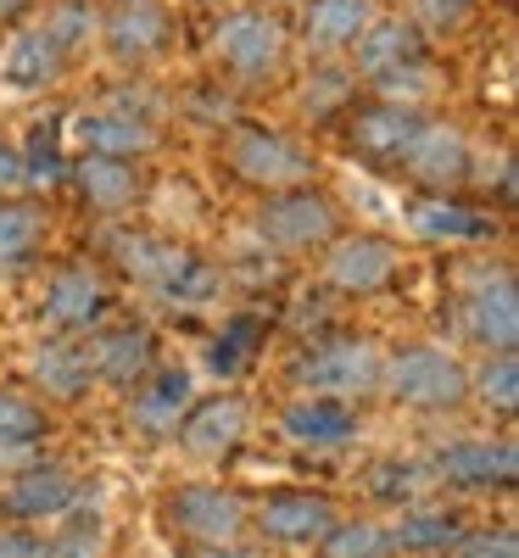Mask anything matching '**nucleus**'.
<instances>
[{"label":"nucleus","instance_id":"f257e3e1","mask_svg":"<svg viewBox=\"0 0 519 558\" xmlns=\"http://www.w3.org/2000/svg\"><path fill=\"white\" fill-rule=\"evenodd\" d=\"M358 73L381 89L386 101H419L431 89V51H424V34L413 23H369L358 39Z\"/></svg>","mask_w":519,"mask_h":558},{"label":"nucleus","instance_id":"e433bc0d","mask_svg":"<svg viewBox=\"0 0 519 558\" xmlns=\"http://www.w3.org/2000/svg\"><path fill=\"white\" fill-rule=\"evenodd\" d=\"M347 96H352V78L329 68V73H318V84L307 89V112H313V118H324V112L347 107Z\"/></svg>","mask_w":519,"mask_h":558},{"label":"nucleus","instance_id":"aec40b11","mask_svg":"<svg viewBox=\"0 0 519 558\" xmlns=\"http://www.w3.org/2000/svg\"><path fill=\"white\" fill-rule=\"evenodd\" d=\"M73 184H79V196L96 213H107V218H118V213H129L140 202V168L129 157L84 151V162L73 168Z\"/></svg>","mask_w":519,"mask_h":558},{"label":"nucleus","instance_id":"ea45409f","mask_svg":"<svg viewBox=\"0 0 519 558\" xmlns=\"http://www.w3.org/2000/svg\"><path fill=\"white\" fill-rule=\"evenodd\" d=\"M196 558H252V553H234V542H229V547H202Z\"/></svg>","mask_w":519,"mask_h":558},{"label":"nucleus","instance_id":"f8f14e48","mask_svg":"<svg viewBox=\"0 0 519 558\" xmlns=\"http://www.w3.org/2000/svg\"><path fill=\"white\" fill-rule=\"evenodd\" d=\"M73 502H79V481L62 463H34V470H23L0 486V514L7 520H57Z\"/></svg>","mask_w":519,"mask_h":558},{"label":"nucleus","instance_id":"2eb2a0df","mask_svg":"<svg viewBox=\"0 0 519 558\" xmlns=\"http://www.w3.org/2000/svg\"><path fill=\"white\" fill-rule=\"evenodd\" d=\"M391 274H397V246L386 235H352V241H336V252H329V286L347 296L386 291Z\"/></svg>","mask_w":519,"mask_h":558},{"label":"nucleus","instance_id":"c85d7f7f","mask_svg":"<svg viewBox=\"0 0 519 558\" xmlns=\"http://www.w3.org/2000/svg\"><path fill=\"white\" fill-rule=\"evenodd\" d=\"M463 520L452 514V508H413V514H402V525L391 531V547L402 553H447L458 542Z\"/></svg>","mask_w":519,"mask_h":558},{"label":"nucleus","instance_id":"9b49d317","mask_svg":"<svg viewBox=\"0 0 519 558\" xmlns=\"http://www.w3.org/2000/svg\"><path fill=\"white\" fill-rule=\"evenodd\" d=\"M463 330L475 336L481 347H492V352H514V341H519V291H514V274L508 268L486 274L481 286L469 291Z\"/></svg>","mask_w":519,"mask_h":558},{"label":"nucleus","instance_id":"1a4fd4ad","mask_svg":"<svg viewBox=\"0 0 519 558\" xmlns=\"http://www.w3.org/2000/svg\"><path fill=\"white\" fill-rule=\"evenodd\" d=\"M436 475L458 492H508L519 481L514 441H452L436 452Z\"/></svg>","mask_w":519,"mask_h":558},{"label":"nucleus","instance_id":"4be33fe9","mask_svg":"<svg viewBox=\"0 0 519 558\" xmlns=\"http://www.w3.org/2000/svg\"><path fill=\"white\" fill-rule=\"evenodd\" d=\"M89 363H96V380L134 391L140 380L152 375V330H140V324H118V330H107L96 347H89Z\"/></svg>","mask_w":519,"mask_h":558},{"label":"nucleus","instance_id":"6ab92c4d","mask_svg":"<svg viewBox=\"0 0 519 558\" xmlns=\"http://www.w3.org/2000/svg\"><path fill=\"white\" fill-rule=\"evenodd\" d=\"M184 408H191V375L184 368H157V375H146L134 386V402H129V425L140 436H173V425L184 418Z\"/></svg>","mask_w":519,"mask_h":558},{"label":"nucleus","instance_id":"cd10ccee","mask_svg":"<svg viewBox=\"0 0 519 558\" xmlns=\"http://www.w3.org/2000/svg\"><path fill=\"white\" fill-rule=\"evenodd\" d=\"M45 436H51V413H45L34 397L0 386V452H28Z\"/></svg>","mask_w":519,"mask_h":558},{"label":"nucleus","instance_id":"2f4dec72","mask_svg":"<svg viewBox=\"0 0 519 558\" xmlns=\"http://www.w3.org/2000/svg\"><path fill=\"white\" fill-rule=\"evenodd\" d=\"M419 486H424L419 463H402V458H381V463L369 470V492L381 497V502H408Z\"/></svg>","mask_w":519,"mask_h":558},{"label":"nucleus","instance_id":"c756f323","mask_svg":"<svg viewBox=\"0 0 519 558\" xmlns=\"http://www.w3.org/2000/svg\"><path fill=\"white\" fill-rule=\"evenodd\" d=\"M391 553V531H381L374 520H341L318 536V558H386Z\"/></svg>","mask_w":519,"mask_h":558},{"label":"nucleus","instance_id":"7c9ffc66","mask_svg":"<svg viewBox=\"0 0 519 558\" xmlns=\"http://www.w3.org/2000/svg\"><path fill=\"white\" fill-rule=\"evenodd\" d=\"M469 391H475L486 408H497V413H514V402H519V363H514V352L486 357V368L469 380Z\"/></svg>","mask_w":519,"mask_h":558},{"label":"nucleus","instance_id":"58836bf2","mask_svg":"<svg viewBox=\"0 0 519 558\" xmlns=\"http://www.w3.org/2000/svg\"><path fill=\"white\" fill-rule=\"evenodd\" d=\"M28 12V0H0V23H17Z\"/></svg>","mask_w":519,"mask_h":558},{"label":"nucleus","instance_id":"5701e85b","mask_svg":"<svg viewBox=\"0 0 519 558\" xmlns=\"http://www.w3.org/2000/svg\"><path fill=\"white\" fill-rule=\"evenodd\" d=\"M34 380H39V391H51V397H62V402L84 397L89 380H96L89 347H79V341H68V336L39 341V352H34Z\"/></svg>","mask_w":519,"mask_h":558},{"label":"nucleus","instance_id":"7ed1b4c3","mask_svg":"<svg viewBox=\"0 0 519 558\" xmlns=\"http://www.w3.org/2000/svg\"><path fill=\"white\" fill-rule=\"evenodd\" d=\"M381 352H374L363 336H336V341H313L297 363H291V380L307 397H363V391H381Z\"/></svg>","mask_w":519,"mask_h":558},{"label":"nucleus","instance_id":"f3484780","mask_svg":"<svg viewBox=\"0 0 519 558\" xmlns=\"http://www.w3.org/2000/svg\"><path fill=\"white\" fill-rule=\"evenodd\" d=\"M329 525H336V502L313 492H274L268 502H257V531L268 542L302 547V542H318Z\"/></svg>","mask_w":519,"mask_h":558},{"label":"nucleus","instance_id":"20e7f679","mask_svg":"<svg viewBox=\"0 0 519 558\" xmlns=\"http://www.w3.org/2000/svg\"><path fill=\"white\" fill-rule=\"evenodd\" d=\"M162 520H168V531L184 536V542L229 547L234 536L246 531L252 508L234 497V492H224V486H179V492H168V502H162Z\"/></svg>","mask_w":519,"mask_h":558},{"label":"nucleus","instance_id":"c9c22d12","mask_svg":"<svg viewBox=\"0 0 519 558\" xmlns=\"http://www.w3.org/2000/svg\"><path fill=\"white\" fill-rule=\"evenodd\" d=\"M413 12L431 34H452L469 12H475V0H413Z\"/></svg>","mask_w":519,"mask_h":558},{"label":"nucleus","instance_id":"72a5a7b5","mask_svg":"<svg viewBox=\"0 0 519 558\" xmlns=\"http://www.w3.org/2000/svg\"><path fill=\"white\" fill-rule=\"evenodd\" d=\"M23 157V179H45V184H57L62 179V151H57V123H39L34 140H28V151Z\"/></svg>","mask_w":519,"mask_h":558},{"label":"nucleus","instance_id":"393cba45","mask_svg":"<svg viewBox=\"0 0 519 558\" xmlns=\"http://www.w3.org/2000/svg\"><path fill=\"white\" fill-rule=\"evenodd\" d=\"M374 23V7L369 0H307V17H302V34L313 51H347V45Z\"/></svg>","mask_w":519,"mask_h":558},{"label":"nucleus","instance_id":"f03ea898","mask_svg":"<svg viewBox=\"0 0 519 558\" xmlns=\"http://www.w3.org/2000/svg\"><path fill=\"white\" fill-rule=\"evenodd\" d=\"M381 386L391 402L419 408V413H452L469 397V368L442 352V347H402L397 357L381 363Z\"/></svg>","mask_w":519,"mask_h":558},{"label":"nucleus","instance_id":"412c9836","mask_svg":"<svg viewBox=\"0 0 519 558\" xmlns=\"http://www.w3.org/2000/svg\"><path fill=\"white\" fill-rule=\"evenodd\" d=\"M68 45L51 34V28H23L12 39V51H7V68H0V78H7L12 89H45V84H57L62 68H68Z\"/></svg>","mask_w":519,"mask_h":558},{"label":"nucleus","instance_id":"bb28decb","mask_svg":"<svg viewBox=\"0 0 519 558\" xmlns=\"http://www.w3.org/2000/svg\"><path fill=\"white\" fill-rule=\"evenodd\" d=\"M39 246H45V213L34 202H7L0 196V274L28 268Z\"/></svg>","mask_w":519,"mask_h":558},{"label":"nucleus","instance_id":"f704fd0d","mask_svg":"<svg viewBox=\"0 0 519 558\" xmlns=\"http://www.w3.org/2000/svg\"><path fill=\"white\" fill-rule=\"evenodd\" d=\"M447 553L452 558H519V536L514 531H458Z\"/></svg>","mask_w":519,"mask_h":558},{"label":"nucleus","instance_id":"dca6fc26","mask_svg":"<svg viewBox=\"0 0 519 558\" xmlns=\"http://www.w3.org/2000/svg\"><path fill=\"white\" fill-rule=\"evenodd\" d=\"M107 286L96 268L84 263H68L51 274V286H45V318L57 324V330H89V324L107 318Z\"/></svg>","mask_w":519,"mask_h":558},{"label":"nucleus","instance_id":"39448f33","mask_svg":"<svg viewBox=\"0 0 519 558\" xmlns=\"http://www.w3.org/2000/svg\"><path fill=\"white\" fill-rule=\"evenodd\" d=\"M257 235L279 252L324 246L329 235H336V202L318 196V191H302V184H286V191H274L257 207Z\"/></svg>","mask_w":519,"mask_h":558},{"label":"nucleus","instance_id":"6e6552de","mask_svg":"<svg viewBox=\"0 0 519 558\" xmlns=\"http://www.w3.org/2000/svg\"><path fill=\"white\" fill-rule=\"evenodd\" d=\"M419 112L408 107V101H369V107H358L352 118H347V134H352V151L363 157V162H374V168H397L402 162V151H408V140L419 134Z\"/></svg>","mask_w":519,"mask_h":558},{"label":"nucleus","instance_id":"a878e982","mask_svg":"<svg viewBox=\"0 0 519 558\" xmlns=\"http://www.w3.org/2000/svg\"><path fill=\"white\" fill-rule=\"evenodd\" d=\"M413 229H419V235H431V241H486V235H497V223L486 213L463 207V202H447V196L419 202L413 207Z\"/></svg>","mask_w":519,"mask_h":558},{"label":"nucleus","instance_id":"4c0bfd02","mask_svg":"<svg viewBox=\"0 0 519 558\" xmlns=\"http://www.w3.org/2000/svg\"><path fill=\"white\" fill-rule=\"evenodd\" d=\"M12 184H23V157L12 146H0V196H7Z\"/></svg>","mask_w":519,"mask_h":558},{"label":"nucleus","instance_id":"9d476101","mask_svg":"<svg viewBox=\"0 0 519 558\" xmlns=\"http://www.w3.org/2000/svg\"><path fill=\"white\" fill-rule=\"evenodd\" d=\"M408 179L431 184V191H452V184L469 179V140L452 129V123H419V134L408 140V151L397 162Z\"/></svg>","mask_w":519,"mask_h":558},{"label":"nucleus","instance_id":"423d86ee","mask_svg":"<svg viewBox=\"0 0 519 558\" xmlns=\"http://www.w3.org/2000/svg\"><path fill=\"white\" fill-rule=\"evenodd\" d=\"M213 51L234 78L252 84V78H268L279 68V57H286V28H279V17H268L257 7H241V12H229L218 23Z\"/></svg>","mask_w":519,"mask_h":558},{"label":"nucleus","instance_id":"0eeeda50","mask_svg":"<svg viewBox=\"0 0 519 558\" xmlns=\"http://www.w3.org/2000/svg\"><path fill=\"white\" fill-rule=\"evenodd\" d=\"M229 168L246 184H263V191H286V184H302L313 173V157L297 146V140L274 134V129H234L229 140Z\"/></svg>","mask_w":519,"mask_h":558},{"label":"nucleus","instance_id":"a211bd4d","mask_svg":"<svg viewBox=\"0 0 519 558\" xmlns=\"http://www.w3.org/2000/svg\"><path fill=\"white\" fill-rule=\"evenodd\" d=\"M279 430H286L297 447L329 452V447L358 441V413H352L341 397H302V402H291V408H286Z\"/></svg>","mask_w":519,"mask_h":558},{"label":"nucleus","instance_id":"ddd939ff","mask_svg":"<svg viewBox=\"0 0 519 558\" xmlns=\"http://www.w3.org/2000/svg\"><path fill=\"white\" fill-rule=\"evenodd\" d=\"M173 436H179V447L191 458H224V452L241 447V436H246V402L218 391V397H207L196 408H184Z\"/></svg>","mask_w":519,"mask_h":558},{"label":"nucleus","instance_id":"473e14b6","mask_svg":"<svg viewBox=\"0 0 519 558\" xmlns=\"http://www.w3.org/2000/svg\"><path fill=\"white\" fill-rule=\"evenodd\" d=\"M45 28H51L68 51H79L89 39V28H96V7H89V0H57V7L45 12Z\"/></svg>","mask_w":519,"mask_h":558},{"label":"nucleus","instance_id":"b1692460","mask_svg":"<svg viewBox=\"0 0 519 558\" xmlns=\"http://www.w3.org/2000/svg\"><path fill=\"white\" fill-rule=\"evenodd\" d=\"M79 140L84 151H101V157H146L157 146V129L134 112H84L79 118Z\"/></svg>","mask_w":519,"mask_h":558},{"label":"nucleus","instance_id":"4468645a","mask_svg":"<svg viewBox=\"0 0 519 558\" xmlns=\"http://www.w3.org/2000/svg\"><path fill=\"white\" fill-rule=\"evenodd\" d=\"M101 28H107V45L118 62H152L173 39V17L162 0H118Z\"/></svg>","mask_w":519,"mask_h":558}]
</instances>
